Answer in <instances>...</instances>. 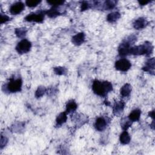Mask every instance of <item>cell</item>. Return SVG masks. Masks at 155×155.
Masks as SVG:
<instances>
[{"label":"cell","instance_id":"1","mask_svg":"<svg viewBox=\"0 0 155 155\" xmlns=\"http://www.w3.org/2000/svg\"><path fill=\"white\" fill-rule=\"evenodd\" d=\"M92 89L96 94L104 96L113 90V85L108 81L101 82L98 80H95L93 81Z\"/></svg>","mask_w":155,"mask_h":155},{"label":"cell","instance_id":"2","mask_svg":"<svg viewBox=\"0 0 155 155\" xmlns=\"http://www.w3.org/2000/svg\"><path fill=\"white\" fill-rule=\"evenodd\" d=\"M153 46L150 42H146L142 45L138 46L131 47L130 54L134 55H142V54H150L153 52Z\"/></svg>","mask_w":155,"mask_h":155},{"label":"cell","instance_id":"3","mask_svg":"<svg viewBox=\"0 0 155 155\" xmlns=\"http://www.w3.org/2000/svg\"><path fill=\"white\" fill-rule=\"evenodd\" d=\"M22 80L21 78L12 79L7 84V90L11 93H15L20 91L22 88Z\"/></svg>","mask_w":155,"mask_h":155},{"label":"cell","instance_id":"4","mask_svg":"<svg viewBox=\"0 0 155 155\" xmlns=\"http://www.w3.org/2000/svg\"><path fill=\"white\" fill-rule=\"evenodd\" d=\"M31 47V42L27 39H24L21 40L16 47V50L20 54H24L29 51Z\"/></svg>","mask_w":155,"mask_h":155},{"label":"cell","instance_id":"5","mask_svg":"<svg viewBox=\"0 0 155 155\" xmlns=\"http://www.w3.org/2000/svg\"><path fill=\"white\" fill-rule=\"evenodd\" d=\"M131 66V62L127 59H120L115 62V68L116 70L120 71H128Z\"/></svg>","mask_w":155,"mask_h":155},{"label":"cell","instance_id":"6","mask_svg":"<svg viewBox=\"0 0 155 155\" xmlns=\"http://www.w3.org/2000/svg\"><path fill=\"white\" fill-rule=\"evenodd\" d=\"M44 18V15L43 13H30L28 14L25 18V20L28 22H41Z\"/></svg>","mask_w":155,"mask_h":155},{"label":"cell","instance_id":"7","mask_svg":"<svg viewBox=\"0 0 155 155\" xmlns=\"http://www.w3.org/2000/svg\"><path fill=\"white\" fill-rule=\"evenodd\" d=\"M130 45L131 44H130L126 41L121 43L118 48V52L119 55L122 56H124L129 54L130 48H131Z\"/></svg>","mask_w":155,"mask_h":155},{"label":"cell","instance_id":"8","mask_svg":"<svg viewBox=\"0 0 155 155\" xmlns=\"http://www.w3.org/2000/svg\"><path fill=\"white\" fill-rule=\"evenodd\" d=\"M24 8V4L22 2H16L13 4L10 7V12L12 15H18L20 13Z\"/></svg>","mask_w":155,"mask_h":155},{"label":"cell","instance_id":"9","mask_svg":"<svg viewBox=\"0 0 155 155\" xmlns=\"http://www.w3.org/2000/svg\"><path fill=\"white\" fill-rule=\"evenodd\" d=\"M107 126V122L105 119L102 117H99L96 119L95 123H94V127L95 128L99 131H102L105 130Z\"/></svg>","mask_w":155,"mask_h":155},{"label":"cell","instance_id":"10","mask_svg":"<svg viewBox=\"0 0 155 155\" xmlns=\"http://www.w3.org/2000/svg\"><path fill=\"white\" fill-rule=\"evenodd\" d=\"M148 24V22L144 18H139L133 22V27L136 30L143 28Z\"/></svg>","mask_w":155,"mask_h":155},{"label":"cell","instance_id":"11","mask_svg":"<svg viewBox=\"0 0 155 155\" xmlns=\"http://www.w3.org/2000/svg\"><path fill=\"white\" fill-rule=\"evenodd\" d=\"M154 65H155V61L154 58H152L149 59L145 64V65L142 68V69L147 72L152 73L154 74Z\"/></svg>","mask_w":155,"mask_h":155},{"label":"cell","instance_id":"12","mask_svg":"<svg viewBox=\"0 0 155 155\" xmlns=\"http://www.w3.org/2000/svg\"><path fill=\"white\" fill-rule=\"evenodd\" d=\"M85 41V34L84 33H79L73 36L71 41L76 45H80L84 43Z\"/></svg>","mask_w":155,"mask_h":155},{"label":"cell","instance_id":"13","mask_svg":"<svg viewBox=\"0 0 155 155\" xmlns=\"http://www.w3.org/2000/svg\"><path fill=\"white\" fill-rule=\"evenodd\" d=\"M125 104L123 101H117L113 106V113L114 115H119L123 111Z\"/></svg>","mask_w":155,"mask_h":155},{"label":"cell","instance_id":"14","mask_svg":"<svg viewBox=\"0 0 155 155\" xmlns=\"http://www.w3.org/2000/svg\"><path fill=\"white\" fill-rule=\"evenodd\" d=\"M131 89H132L131 85L130 84H125L120 88V94L123 97H127L130 94Z\"/></svg>","mask_w":155,"mask_h":155},{"label":"cell","instance_id":"15","mask_svg":"<svg viewBox=\"0 0 155 155\" xmlns=\"http://www.w3.org/2000/svg\"><path fill=\"white\" fill-rule=\"evenodd\" d=\"M119 140H120V142L122 144L125 145V144H128V143H130V140H131V137H130V134H128V133L126 130H124L120 134Z\"/></svg>","mask_w":155,"mask_h":155},{"label":"cell","instance_id":"16","mask_svg":"<svg viewBox=\"0 0 155 155\" xmlns=\"http://www.w3.org/2000/svg\"><path fill=\"white\" fill-rule=\"evenodd\" d=\"M141 111L139 109H135L133 110L129 114L128 116V119L131 121V122H134L137 121L139 119L140 116Z\"/></svg>","mask_w":155,"mask_h":155},{"label":"cell","instance_id":"17","mask_svg":"<svg viewBox=\"0 0 155 155\" xmlns=\"http://www.w3.org/2000/svg\"><path fill=\"white\" fill-rule=\"evenodd\" d=\"M120 17V14L117 12L109 13L107 16V20L110 22H114L117 21Z\"/></svg>","mask_w":155,"mask_h":155},{"label":"cell","instance_id":"18","mask_svg":"<svg viewBox=\"0 0 155 155\" xmlns=\"http://www.w3.org/2000/svg\"><path fill=\"white\" fill-rule=\"evenodd\" d=\"M78 105L76 102L73 100L70 101L66 105V112L67 113H71L76 110Z\"/></svg>","mask_w":155,"mask_h":155},{"label":"cell","instance_id":"19","mask_svg":"<svg viewBox=\"0 0 155 155\" xmlns=\"http://www.w3.org/2000/svg\"><path fill=\"white\" fill-rule=\"evenodd\" d=\"M67 119V117L66 112H62L56 117V124L59 125H61L66 122Z\"/></svg>","mask_w":155,"mask_h":155},{"label":"cell","instance_id":"20","mask_svg":"<svg viewBox=\"0 0 155 155\" xmlns=\"http://www.w3.org/2000/svg\"><path fill=\"white\" fill-rule=\"evenodd\" d=\"M116 4V1H106L104 4V8L105 10H111L113 9Z\"/></svg>","mask_w":155,"mask_h":155},{"label":"cell","instance_id":"21","mask_svg":"<svg viewBox=\"0 0 155 155\" xmlns=\"http://www.w3.org/2000/svg\"><path fill=\"white\" fill-rule=\"evenodd\" d=\"M45 13L50 18H54L60 14L59 12L56 8V7H54L46 11Z\"/></svg>","mask_w":155,"mask_h":155},{"label":"cell","instance_id":"22","mask_svg":"<svg viewBox=\"0 0 155 155\" xmlns=\"http://www.w3.org/2000/svg\"><path fill=\"white\" fill-rule=\"evenodd\" d=\"M15 32L18 38H22L26 35L27 29L25 28H18L15 29Z\"/></svg>","mask_w":155,"mask_h":155},{"label":"cell","instance_id":"23","mask_svg":"<svg viewBox=\"0 0 155 155\" xmlns=\"http://www.w3.org/2000/svg\"><path fill=\"white\" fill-rule=\"evenodd\" d=\"M46 92V88L45 87L43 86H40L38 88L37 90L35 92V96L36 97H40L42 96Z\"/></svg>","mask_w":155,"mask_h":155},{"label":"cell","instance_id":"24","mask_svg":"<svg viewBox=\"0 0 155 155\" xmlns=\"http://www.w3.org/2000/svg\"><path fill=\"white\" fill-rule=\"evenodd\" d=\"M54 71L58 75H62L67 72V69L62 67H56L54 68Z\"/></svg>","mask_w":155,"mask_h":155},{"label":"cell","instance_id":"25","mask_svg":"<svg viewBox=\"0 0 155 155\" xmlns=\"http://www.w3.org/2000/svg\"><path fill=\"white\" fill-rule=\"evenodd\" d=\"M41 1L36 0H27L25 1L26 5L29 7H35L37 6Z\"/></svg>","mask_w":155,"mask_h":155},{"label":"cell","instance_id":"26","mask_svg":"<svg viewBox=\"0 0 155 155\" xmlns=\"http://www.w3.org/2000/svg\"><path fill=\"white\" fill-rule=\"evenodd\" d=\"M131 121L129 119H125L121 124L122 128L124 130H127L131 126Z\"/></svg>","mask_w":155,"mask_h":155},{"label":"cell","instance_id":"27","mask_svg":"<svg viewBox=\"0 0 155 155\" xmlns=\"http://www.w3.org/2000/svg\"><path fill=\"white\" fill-rule=\"evenodd\" d=\"M47 2L49 4L53 5L54 7H56L62 5V4H64V2L63 1H60V0H50V1H47Z\"/></svg>","mask_w":155,"mask_h":155},{"label":"cell","instance_id":"28","mask_svg":"<svg viewBox=\"0 0 155 155\" xmlns=\"http://www.w3.org/2000/svg\"><path fill=\"white\" fill-rule=\"evenodd\" d=\"M91 7V4H89L88 2H87V1H83L81 4V10L82 11H84V10H87L88 8H90Z\"/></svg>","mask_w":155,"mask_h":155},{"label":"cell","instance_id":"29","mask_svg":"<svg viewBox=\"0 0 155 155\" xmlns=\"http://www.w3.org/2000/svg\"><path fill=\"white\" fill-rule=\"evenodd\" d=\"M1 18H0V22L1 24H3L5 23L6 22H7L8 21L10 20V18L8 16H7L5 15H3V14H1Z\"/></svg>","mask_w":155,"mask_h":155},{"label":"cell","instance_id":"30","mask_svg":"<svg viewBox=\"0 0 155 155\" xmlns=\"http://www.w3.org/2000/svg\"><path fill=\"white\" fill-rule=\"evenodd\" d=\"M7 139L5 137H4L2 135L1 137V148H2L7 143Z\"/></svg>","mask_w":155,"mask_h":155},{"label":"cell","instance_id":"31","mask_svg":"<svg viewBox=\"0 0 155 155\" xmlns=\"http://www.w3.org/2000/svg\"><path fill=\"white\" fill-rule=\"evenodd\" d=\"M150 2V1H147V0H143V1H139V3L140 5H145L146 4H147L148 3H149Z\"/></svg>","mask_w":155,"mask_h":155},{"label":"cell","instance_id":"32","mask_svg":"<svg viewBox=\"0 0 155 155\" xmlns=\"http://www.w3.org/2000/svg\"><path fill=\"white\" fill-rule=\"evenodd\" d=\"M148 115H149L150 117H152V118L154 119V110H153V111L149 112Z\"/></svg>","mask_w":155,"mask_h":155}]
</instances>
